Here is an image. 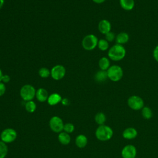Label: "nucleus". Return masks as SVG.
<instances>
[{
	"mask_svg": "<svg viewBox=\"0 0 158 158\" xmlns=\"http://www.w3.org/2000/svg\"><path fill=\"white\" fill-rule=\"evenodd\" d=\"M114 132L112 129L107 125H99L97 128L95 135L98 139L101 141H106L110 139L113 136Z\"/></svg>",
	"mask_w": 158,
	"mask_h": 158,
	"instance_id": "1",
	"label": "nucleus"
},
{
	"mask_svg": "<svg viewBox=\"0 0 158 158\" xmlns=\"http://www.w3.org/2000/svg\"><path fill=\"white\" fill-rule=\"evenodd\" d=\"M126 54V51L124 47L118 44L112 46L108 51L109 57L114 61L120 60L124 58Z\"/></svg>",
	"mask_w": 158,
	"mask_h": 158,
	"instance_id": "2",
	"label": "nucleus"
},
{
	"mask_svg": "<svg viewBox=\"0 0 158 158\" xmlns=\"http://www.w3.org/2000/svg\"><path fill=\"white\" fill-rule=\"evenodd\" d=\"M108 78L112 81H118L123 75L122 69L117 65L110 66L107 70Z\"/></svg>",
	"mask_w": 158,
	"mask_h": 158,
	"instance_id": "3",
	"label": "nucleus"
},
{
	"mask_svg": "<svg viewBox=\"0 0 158 158\" xmlns=\"http://www.w3.org/2000/svg\"><path fill=\"white\" fill-rule=\"evenodd\" d=\"M36 89L31 85H23L20 90V95L21 98L25 101H32L36 95Z\"/></svg>",
	"mask_w": 158,
	"mask_h": 158,
	"instance_id": "4",
	"label": "nucleus"
},
{
	"mask_svg": "<svg viewBox=\"0 0 158 158\" xmlns=\"http://www.w3.org/2000/svg\"><path fill=\"white\" fill-rule=\"evenodd\" d=\"M98 38L93 34H89L83 38L81 41V45L85 50L91 51L98 46Z\"/></svg>",
	"mask_w": 158,
	"mask_h": 158,
	"instance_id": "5",
	"label": "nucleus"
},
{
	"mask_svg": "<svg viewBox=\"0 0 158 158\" xmlns=\"http://www.w3.org/2000/svg\"><path fill=\"white\" fill-rule=\"evenodd\" d=\"M1 139L5 143H10L14 141L17 137V131L11 128H7L4 129L1 133Z\"/></svg>",
	"mask_w": 158,
	"mask_h": 158,
	"instance_id": "6",
	"label": "nucleus"
},
{
	"mask_svg": "<svg viewBox=\"0 0 158 158\" xmlns=\"http://www.w3.org/2000/svg\"><path fill=\"white\" fill-rule=\"evenodd\" d=\"M127 104L128 106L134 110H141L144 107V101L143 99L136 95H133L130 96L127 101Z\"/></svg>",
	"mask_w": 158,
	"mask_h": 158,
	"instance_id": "7",
	"label": "nucleus"
},
{
	"mask_svg": "<svg viewBox=\"0 0 158 158\" xmlns=\"http://www.w3.org/2000/svg\"><path fill=\"white\" fill-rule=\"evenodd\" d=\"M64 123L59 117L53 116L49 120V127L55 133H60L64 130Z\"/></svg>",
	"mask_w": 158,
	"mask_h": 158,
	"instance_id": "8",
	"label": "nucleus"
},
{
	"mask_svg": "<svg viewBox=\"0 0 158 158\" xmlns=\"http://www.w3.org/2000/svg\"><path fill=\"white\" fill-rule=\"evenodd\" d=\"M65 68L62 65L54 66L51 70V76L55 80H59L63 78L65 75Z\"/></svg>",
	"mask_w": 158,
	"mask_h": 158,
	"instance_id": "9",
	"label": "nucleus"
},
{
	"mask_svg": "<svg viewBox=\"0 0 158 158\" xmlns=\"http://www.w3.org/2000/svg\"><path fill=\"white\" fill-rule=\"evenodd\" d=\"M136 153V147L132 144H128L122 149L121 156L122 158H135Z\"/></svg>",
	"mask_w": 158,
	"mask_h": 158,
	"instance_id": "10",
	"label": "nucleus"
},
{
	"mask_svg": "<svg viewBox=\"0 0 158 158\" xmlns=\"http://www.w3.org/2000/svg\"><path fill=\"white\" fill-rule=\"evenodd\" d=\"M111 24L107 20L104 19L101 20L98 24V30L102 33L106 35L108 32L110 31Z\"/></svg>",
	"mask_w": 158,
	"mask_h": 158,
	"instance_id": "11",
	"label": "nucleus"
},
{
	"mask_svg": "<svg viewBox=\"0 0 158 158\" xmlns=\"http://www.w3.org/2000/svg\"><path fill=\"white\" fill-rule=\"evenodd\" d=\"M138 135L137 130L133 127H128L125 128L123 133L122 136L126 139H133Z\"/></svg>",
	"mask_w": 158,
	"mask_h": 158,
	"instance_id": "12",
	"label": "nucleus"
},
{
	"mask_svg": "<svg viewBox=\"0 0 158 158\" xmlns=\"http://www.w3.org/2000/svg\"><path fill=\"white\" fill-rule=\"evenodd\" d=\"M37 100L40 102H45L48 100V93L47 90L44 88H40L37 89L36 91V95H35Z\"/></svg>",
	"mask_w": 158,
	"mask_h": 158,
	"instance_id": "13",
	"label": "nucleus"
},
{
	"mask_svg": "<svg viewBox=\"0 0 158 158\" xmlns=\"http://www.w3.org/2000/svg\"><path fill=\"white\" fill-rule=\"evenodd\" d=\"M62 98L61 96L58 93H52L48 96V102L50 106H55L61 102Z\"/></svg>",
	"mask_w": 158,
	"mask_h": 158,
	"instance_id": "14",
	"label": "nucleus"
},
{
	"mask_svg": "<svg viewBox=\"0 0 158 158\" xmlns=\"http://www.w3.org/2000/svg\"><path fill=\"white\" fill-rule=\"evenodd\" d=\"M129 40V35L126 32H120L115 37V41L117 44H124L128 42Z\"/></svg>",
	"mask_w": 158,
	"mask_h": 158,
	"instance_id": "15",
	"label": "nucleus"
},
{
	"mask_svg": "<svg viewBox=\"0 0 158 158\" xmlns=\"http://www.w3.org/2000/svg\"><path fill=\"white\" fill-rule=\"evenodd\" d=\"M88 143V139L84 135H79L75 138V144L79 148H85Z\"/></svg>",
	"mask_w": 158,
	"mask_h": 158,
	"instance_id": "16",
	"label": "nucleus"
},
{
	"mask_svg": "<svg viewBox=\"0 0 158 158\" xmlns=\"http://www.w3.org/2000/svg\"><path fill=\"white\" fill-rule=\"evenodd\" d=\"M59 141L63 145H67L71 141L70 136L69 133L65 131H61L58 135Z\"/></svg>",
	"mask_w": 158,
	"mask_h": 158,
	"instance_id": "17",
	"label": "nucleus"
},
{
	"mask_svg": "<svg viewBox=\"0 0 158 158\" xmlns=\"http://www.w3.org/2000/svg\"><path fill=\"white\" fill-rule=\"evenodd\" d=\"M120 4L122 9L125 10H131L135 6L134 0H120Z\"/></svg>",
	"mask_w": 158,
	"mask_h": 158,
	"instance_id": "18",
	"label": "nucleus"
},
{
	"mask_svg": "<svg viewBox=\"0 0 158 158\" xmlns=\"http://www.w3.org/2000/svg\"><path fill=\"white\" fill-rule=\"evenodd\" d=\"M107 78V73L106 70H100L98 71L94 75V79L98 82L105 81Z\"/></svg>",
	"mask_w": 158,
	"mask_h": 158,
	"instance_id": "19",
	"label": "nucleus"
},
{
	"mask_svg": "<svg viewBox=\"0 0 158 158\" xmlns=\"http://www.w3.org/2000/svg\"><path fill=\"white\" fill-rule=\"evenodd\" d=\"M99 67L101 70L107 71L110 67V62L107 57H102L99 60Z\"/></svg>",
	"mask_w": 158,
	"mask_h": 158,
	"instance_id": "20",
	"label": "nucleus"
},
{
	"mask_svg": "<svg viewBox=\"0 0 158 158\" xmlns=\"http://www.w3.org/2000/svg\"><path fill=\"white\" fill-rule=\"evenodd\" d=\"M94 120L97 124L99 125H104V123L106 121V115L103 112H98L94 116Z\"/></svg>",
	"mask_w": 158,
	"mask_h": 158,
	"instance_id": "21",
	"label": "nucleus"
},
{
	"mask_svg": "<svg viewBox=\"0 0 158 158\" xmlns=\"http://www.w3.org/2000/svg\"><path fill=\"white\" fill-rule=\"evenodd\" d=\"M141 115L145 119L149 120L152 118L153 114L150 107L147 106H144L141 109Z\"/></svg>",
	"mask_w": 158,
	"mask_h": 158,
	"instance_id": "22",
	"label": "nucleus"
},
{
	"mask_svg": "<svg viewBox=\"0 0 158 158\" xmlns=\"http://www.w3.org/2000/svg\"><path fill=\"white\" fill-rule=\"evenodd\" d=\"M8 152V148L4 142L0 141V158H5Z\"/></svg>",
	"mask_w": 158,
	"mask_h": 158,
	"instance_id": "23",
	"label": "nucleus"
},
{
	"mask_svg": "<svg viewBox=\"0 0 158 158\" xmlns=\"http://www.w3.org/2000/svg\"><path fill=\"white\" fill-rule=\"evenodd\" d=\"M25 107L27 112H28L29 113H33L35 111L36 109V104L33 101H27L25 105Z\"/></svg>",
	"mask_w": 158,
	"mask_h": 158,
	"instance_id": "24",
	"label": "nucleus"
},
{
	"mask_svg": "<svg viewBox=\"0 0 158 158\" xmlns=\"http://www.w3.org/2000/svg\"><path fill=\"white\" fill-rule=\"evenodd\" d=\"M98 47L101 51H106L109 48V43L106 40H104V39L99 40L98 43Z\"/></svg>",
	"mask_w": 158,
	"mask_h": 158,
	"instance_id": "25",
	"label": "nucleus"
},
{
	"mask_svg": "<svg viewBox=\"0 0 158 158\" xmlns=\"http://www.w3.org/2000/svg\"><path fill=\"white\" fill-rule=\"evenodd\" d=\"M38 74L41 78H46L51 75V71L46 67H41L38 71Z\"/></svg>",
	"mask_w": 158,
	"mask_h": 158,
	"instance_id": "26",
	"label": "nucleus"
},
{
	"mask_svg": "<svg viewBox=\"0 0 158 158\" xmlns=\"http://www.w3.org/2000/svg\"><path fill=\"white\" fill-rule=\"evenodd\" d=\"M75 127L71 123H67L64 125V131L67 133H71L74 131Z\"/></svg>",
	"mask_w": 158,
	"mask_h": 158,
	"instance_id": "27",
	"label": "nucleus"
},
{
	"mask_svg": "<svg viewBox=\"0 0 158 158\" xmlns=\"http://www.w3.org/2000/svg\"><path fill=\"white\" fill-rule=\"evenodd\" d=\"M106 40H107L108 42H112L115 38V35L112 31H109L106 35Z\"/></svg>",
	"mask_w": 158,
	"mask_h": 158,
	"instance_id": "28",
	"label": "nucleus"
},
{
	"mask_svg": "<svg viewBox=\"0 0 158 158\" xmlns=\"http://www.w3.org/2000/svg\"><path fill=\"white\" fill-rule=\"evenodd\" d=\"M6 86L4 83L0 82V97L2 96L6 92Z\"/></svg>",
	"mask_w": 158,
	"mask_h": 158,
	"instance_id": "29",
	"label": "nucleus"
},
{
	"mask_svg": "<svg viewBox=\"0 0 158 158\" xmlns=\"http://www.w3.org/2000/svg\"><path fill=\"white\" fill-rule=\"evenodd\" d=\"M10 80V77L8 75H3L2 78V83H9V81Z\"/></svg>",
	"mask_w": 158,
	"mask_h": 158,
	"instance_id": "30",
	"label": "nucleus"
},
{
	"mask_svg": "<svg viewBox=\"0 0 158 158\" xmlns=\"http://www.w3.org/2000/svg\"><path fill=\"white\" fill-rule=\"evenodd\" d=\"M153 56L155 60L158 62V45L156 46L153 51Z\"/></svg>",
	"mask_w": 158,
	"mask_h": 158,
	"instance_id": "31",
	"label": "nucleus"
},
{
	"mask_svg": "<svg viewBox=\"0 0 158 158\" xmlns=\"http://www.w3.org/2000/svg\"><path fill=\"white\" fill-rule=\"evenodd\" d=\"M61 102L64 106H68L70 104V101L67 98H63L61 101Z\"/></svg>",
	"mask_w": 158,
	"mask_h": 158,
	"instance_id": "32",
	"label": "nucleus"
},
{
	"mask_svg": "<svg viewBox=\"0 0 158 158\" xmlns=\"http://www.w3.org/2000/svg\"><path fill=\"white\" fill-rule=\"evenodd\" d=\"M106 0H93V1L96 4H101L103 3Z\"/></svg>",
	"mask_w": 158,
	"mask_h": 158,
	"instance_id": "33",
	"label": "nucleus"
},
{
	"mask_svg": "<svg viewBox=\"0 0 158 158\" xmlns=\"http://www.w3.org/2000/svg\"><path fill=\"white\" fill-rule=\"evenodd\" d=\"M4 4V0H0V9L2 7Z\"/></svg>",
	"mask_w": 158,
	"mask_h": 158,
	"instance_id": "34",
	"label": "nucleus"
},
{
	"mask_svg": "<svg viewBox=\"0 0 158 158\" xmlns=\"http://www.w3.org/2000/svg\"><path fill=\"white\" fill-rule=\"evenodd\" d=\"M2 76H3V73H2V72L1 69H0V82L2 81Z\"/></svg>",
	"mask_w": 158,
	"mask_h": 158,
	"instance_id": "35",
	"label": "nucleus"
}]
</instances>
